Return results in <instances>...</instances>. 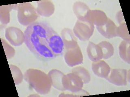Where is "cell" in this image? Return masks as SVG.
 <instances>
[{
	"mask_svg": "<svg viewBox=\"0 0 130 97\" xmlns=\"http://www.w3.org/2000/svg\"><path fill=\"white\" fill-rule=\"evenodd\" d=\"M24 34V43L28 50L41 58L52 60L64 52L62 38L46 22L35 21L30 24Z\"/></svg>",
	"mask_w": 130,
	"mask_h": 97,
	"instance_id": "cell-1",
	"label": "cell"
},
{
	"mask_svg": "<svg viewBox=\"0 0 130 97\" xmlns=\"http://www.w3.org/2000/svg\"><path fill=\"white\" fill-rule=\"evenodd\" d=\"M18 6V18L22 25H29L38 18L36 11L30 3H20Z\"/></svg>",
	"mask_w": 130,
	"mask_h": 97,
	"instance_id": "cell-2",
	"label": "cell"
},
{
	"mask_svg": "<svg viewBox=\"0 0 130 97\" xmlns=\"http://www.w3.org/2000/svg\"><path fill=\"white\" fill-rule=\"evenodd\" d=\"M5 36L8 41L14 46H20L24 42V33L18 28L9 27L6 28Z\"/></svg>",
	"mask_w": 130,
	"mask_h": 97,
	"instance_id": "cell-3",
	"label": "cell"
},
{
	"mask_svg": "<svg viewBox=\"0 0 130 97\" xmlns=\"http://www.w3.org/2000/svg\"><path fill=\"white\" fill-rule=\"evenodd\" d=\"M61 38L66 50L74 48L78 46L76 38L73 32L69 28H65L61 33Z\"/></svg>",
	"mask_w": 130,
	"mask_h": 97,
	"instance_id": "cell-4",
	"label": "cell"
},
{
	"mask_svg": "<svg viewBox=\"0 0 130 97\" xmlns=\"http://www.w3.org/2000/svg\"><path fill=\"white\" fill-rule=\"evenodd\" d=\"M87 55L91 60L93 62H98L103 58V53L99 45L89 42L87 48Z\"/></svg>",
	"mask_w": 130,
	"mask_h": 97,
	"instance_id": "cell-5",
	"label": "cell"
},
{
	"mask_svg": "<svg viewBox=\"0 0 130 97\" xmlns=\"http://www.w3.org/2000/svg\"><path fill=\"white\" fill-rule=\"evenodd\" d=\"M103 53V58L108 59L113 55L114 50L113 46L108 42H102L99 44Z\"/></svg>",
	"mask_w": 130,
	"mask_h": 97,
	"instance_id": "cell-6",
	"label": "cell"
},
{
	"mask_svg": "<svg viewBox=\"0 0 130 97\" xmlns=\"http://www.w3.org/2000/svg\"><path fill=\"white\" fill-rule=\"evenodd\" d=\"M72 72L74 74L78 76L84 83L86 84L89 82L90 76L89 73L84 68L81 67H77L73 69Z\"/></svg>",
	"mask_w": 130,
	"mask_h": 97,
	"instance_id": "cell-7",
	"label": "cell"
},
{
	"mask_svg": "<svg viewBox=\"0 0 130 97\" xmlns=\"http://www.w3.org/2000/svg\"><path fill=\"white\" fill-rule=\"evenodd\" d=\"M11 73H12V76L13 77L14 79V82L15 83L16 85L20 84L22 81L23 79V75L22 73L19 74V73L21 72V71L17 67L13 65L9 66Z\"/></svg>",
	"mask_w": 130,
	"mask_h": 97,
	"instance_id": "cell-8",
	"label": "cell"
}]
</instances>
